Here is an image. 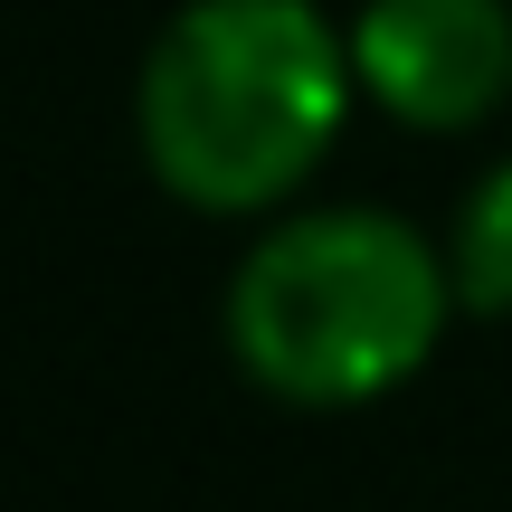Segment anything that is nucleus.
<instances>
[{"label": "nucleus", "instance_id": "nucleus-1", "mask_svg": "<svg viewBox=\"0 0 512 512\" xmlns=\"http://www.w3.org/2000/svg\"><path fill=\"white\" fill-rule=\"evenodd\" d=\"M351 95V38L313 0H190L143 57L133 124L181 209L247 219L323 171Z\"/></svg>", "mask_w": 512, "mask_h": 512}, {"label": "nucleus", "instance_id": "nucleus-2", "mask_svg": "<svg viewBox=\"0 0 512 512\" xmlns=\"http://www.w3.org/2000/svg\"><path fill=\"white\" fill-rule=\"evenodd\" d=\"M456 266L389 209H304L247 247L228 285V351L266 399L361 408L427 370Z\"/></svg>", "mask_w": 512, "mask_h": 512}, {"label": "nucleus", "instance_id": "nucleus-3", "mask_svg": "<svg viewBox=\"0 0 512 512\" xmlns=\"http://www.w3.org/2000/svg\"><path fill=\"white\" fill-rule=\"evenodd\" d=\"M351 76L418 133H465L512 95V0H370L351 19Z\"/></svg>", "mask_w": 512, "mask_h": 512}, {"label": "nucleus", "instance_id": "nucleus-4", "mask_svg": "<svg viewBox=\"0 0 512 512\" xmlns=\"http://www.w3.org/2000/svg\"><path fill=\"white\" fill-rule=\"evenodd\" d=\"M456 304L465 313H512V162H494L456 209Z\"/></svg>", "mask_w": 512, "mask_h": 512}]
</instances>
